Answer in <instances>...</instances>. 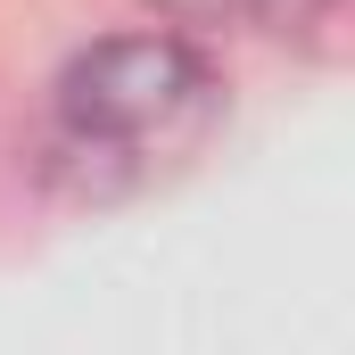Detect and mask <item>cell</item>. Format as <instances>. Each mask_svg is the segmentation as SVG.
Masks as SVG:
<instances>
[{"instance_id": "obj_1", "label": "cell", "mask_w": 355, "mask_h": 355, "mask_svg": "<svg viewBox=\"0 0 355 355\" xmlns=\"http://www.w3.org/2000/svg\"><path fill=\"white\" fill-rule=\"evenodd\" d=\"M223 124V83L182 33H107L67 58L42 107L33 166L75 207H124L174 182Z\"/></svg>"}, {"instance_id": "obj_2", "label": "cell", "mask_w": 355, "mask_h": 355, "mask_svg": "<svg viewBox=\"0 0 355 355\" xmlns=\"http://www.w3.org/2000/svg\"><path fill=\"white\" fill-rule=\"evenodd\" d=\"M157 17L174 25H265V33H297V25H322L339 0H149Z\"/></svg>"}]
</instances>
